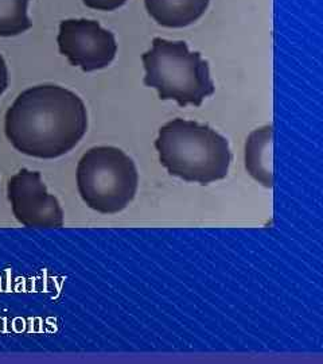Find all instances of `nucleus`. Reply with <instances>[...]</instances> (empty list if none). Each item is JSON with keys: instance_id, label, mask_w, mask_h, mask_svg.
I'll use <instances>...</instances> for the list:
<instances>
[{"instance_id": "obj_7", "label": "nucleus", "mask_w": 323, "mask_h": 364, "mask_svg": "<svg viewBox=\"0 0 323 364\" xmlns=\"http://www.w3.org/2000/svg\"><path fill=\"white\" fill-rule=\"evenodd\" d=\"M144 3L158 25L182 28L197 22L207 11L210 0H144Z\"/></svg>"}, {"instance_id": "obj_9", "label": "nucleus", "mask_w": 323, "mask_h": 364, "mask_svg": "<svg viewBox=\"0 0 323 364\" xmlns=\"http://www.w3.org/2000/svg\"><path fill=\"white\" fill-rule=\"evenodd\" d=\"M30 0H0V37H15L33 26L27 15Z\"/></svg>"}, {"instance_id": "obj_11", "label": "nucleus", "mask_w": 323, "mask_h": 364, "mask_svg": "<svg viewBox=\"0 0 323 364\" xmlns=\"http://www.w3.org/2000/svg\"><path fill=\"white\" fill-rule=\"evenodd\" d=\"M7 87H9V69L4 58L0 54V96L6 92Z\"/></svg>"}, {"instance_id": "obj_10", "label": "nucleus", "mask_w": 323, "mask_h": 364, "mask_svg": "<svg viewBox=\"0 0 323 364\" xmlns=\"http://www.w3.org/2000/svg\"><path fill=\"white\" fill-rule=\"evenodd\" d=\"M84 4L97 11H115L123 7L127 0H82Z\"/></svg>"}, {"instance_id": "obj_4", "label": "nucleus", "mask_w": 323, "mask_h": 364, "mask_svg": "<svg viewBox=\"0 0 323 364\" xmlns=\"http://www.w3.org/2000/svg\"><path fill=\"white\" fill-rule=\"evenodd\" d=\"M139 174L135 162L114 146L92 147L77 165V188L84 203L104 215L119 213L135 198Z\"/></svg>"}, {"instance_id": "obj_2", "label": "nucleus", "mask_w": 323, "mask_h": 364, "mask_svg": "<svg viewBox=\"0 0 323 364\" xmlns=\"http://www.w3.org/2000/svg\"><path fill=\"white\" fill-rule=\"evenodd\" d=\"M155 149L171 176L201 185L224 180L232 162L229 144L221 134L181 117L160 127Z\"/></svg>"}, {"instance_id": "obj_5", "label": "nucleus", "mask_w": 323, "mask_h": 364, "mask_svg": "<svg viewBox=\"0 0 323 364\" xmlns=\"http://www.w3.org/2000/svg\"><path fill=\"white\" fill-rule=\"evenodd\" d=\"M58 48L73 66L89 73L100 70L115 60L116 38L114 33L89 19H66L60 25Z\"/></svg>"}, {"instance_id": "obj_8", "label": "nucleus", "mask_w": 323, "mask_h": 364, "mask_svg": "<svg viewBox=\"0 0 323 364\" xmlns=\"http://www.w3.org/2000/svg\"><path fill=\"white\" fill-rule=\"evenodd\" d=\"M272 134V126H263L252 131L246 142V171L265 188L273 186Z\"/></svg>"}, {"instance_id": "obj_6", "label": "nucleus", "mask_w": 323, "mask_h": 364, "mask_svg": "<svg viewBox=\"0 0 323 364\" xmlns=\"http://www.w3.org/2000/svg\"><path fill=\"white\" fill-rule=\"evenodd\" d=\"M7 196L15 219L27 228H61L64 209L48 192L39 171L19 170L9 180Z\"/></svg>"}, {"instance_id": "obj_3", "label": "nucleus", "mask_w": 323, "mask_h": 364, "mask_svg": "<svg viewBox=\"0 0 323 364\" xmlns=\"http://www.w3.org/2000/svg\"><path fill=\"white\" fill-rule=\"evenodd\" d=\"M143 82L158 91L160 100H174L180 107H199L216 87L210 68L199 52H190L186 42L154 38L142 55Z\"/></svg>"}, {"instance_id": "obj_1", "label": "nucleus", "mask_w": 323, "mask_h": 364, "mask_svg": "<svg viewBox=\"0 0 323 364\" xmlns=\"http://www.w3.org/2000/svg\"><path fill=\"white\" fill-rule=\"evenodd\" d=\"M88 129L84 102L58 85H37L22 92L4 119L7 139L22 154L54 159L72 151Z\"/></svg>"}]
</instances>
